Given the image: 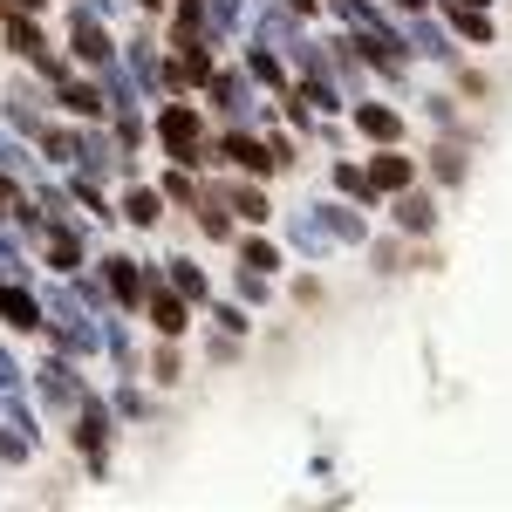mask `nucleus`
I'll use <instances>...</instances> for the list:
<instances>
[{
	"label": "nucleus",
	"mask_w": 512,
	"mask_h": 512,
	"mask_svg": "<svg viewBox=\"0 0 512 512\" xmlns=\"http://www.w3.org/2000/svg\"><path fill=\"white\" fill-rule=\"evenodd\" d=\"M403 219H410V233H424V226H431V205H424V198H410V205H403Z\"/></svg>",
	"instance_id": "39448f33"
},
{
	"label": "nucleus",
	"mask_w": 512,
	"mask_h": 512,
	"mask_svg": "<svg viewBox=\"0 0 512 512\" xmlns=\"http://www.w3.org/2000/svg\"><path fill=\"white\" fill-rule=\"evenodd\" d=\"M362 130H369V137H390L396 117H390V110H362Z\"/></svg>",
	"instance_id": "20e7f679"
},
{
	"label": "nucleus",
	"mask_w": 512,
	"mask_h": 512,
	"mask_svg": "<svg viewBox=\"0 0 512 512\" xmlns=\"http://www.w3.org/2000/svg\"><path fill=\"white\" fill-rule=\"evenodd\" d=\"M465 7H478V0H465Z\"/></svg>",
	"instance_id": "0eeeda50"
},
{
	"label": "nucleus",
	"mask_w": 512,
	"mask_h": 512,
	"mask_svg": "<svg viewBox=\"0 0 512 512\" xmlns=\"http://www.w3.org/2000/svg\"><path fill=\"white\" fill-rule=\"evenodd\" d=\"M28 7H35V0H28Z\"/></svg>",
	"instance_id": "6e6552de"
},
{
	"label": "nucleus",
	"mask_w": 512,
	"mask_h": 512,
	"mask_svg": "<svg viewBox=\"0 0 512 512\" xmlns=\"http://www.w3.org/2000/svg\"><path fill=\"white\" fill-rule=\"evenodd\" d=\"M151 321H158L164 335H178V328H185V308H178V301H151Z\"/></svg>",
	"instance_id": "7ed1b4c3"
},
{
	"label": "nucleus",
	"mask_w": 512,
	"mask_h": 512,
	"mask_svg": "<svg viewBox=\"0 0 512 512\" xmlns=\"http://www.w3.org/2000/svg\"><path fill=\"white\" fill-rule=\"evenodd\" d=\"M192 137H198V123L185 117V110H171V117H164V144H171V151H178V158H185V151H192Z\"/></svg>",
	"instance_id": "f257e3e1"
},
{
	"label": "nucleus",
	"mask_w": 512,
	"mask_h": 512,
	"mask_svg": "<svg viewBox=\"0 0 512 512\" xmlns=\"http://www.w3.org/2000/svg\"><path fill=\"white\" fill-rule=\"evenodd\" d=\"M376 185H383V192L410 185V158H383V164H376Z\"/></svg>",
	"instance_id": "f03ea898"
},
{
	"label": "nucleus",
	"mask_w": 512,
	"mask_h": 512,
	"mask_svg": "<svg viewBox=\"0 0 512 512\" xmlns=\"http://www.w3.org/2000/svg\"><path fill=\"white\" fill-rule=\"evenodd\" d=\"M233 158L246 164V171H267V158H260V144H233Z\"/></svg>",
	"instance_id": "423d86ee"
}]
</instances>
